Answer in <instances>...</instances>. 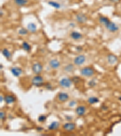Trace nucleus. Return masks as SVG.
I'll list each match as a JSON object with an SVG mask.
<instances>
[{"instance_id":"nucleus-3","label":"nucleus","mask_w":121,"mask_h":136,"mask_svg":"<svg viewBox=\"0 0 121 136\" xmlns=\"http://www.w3.org/2000/svg\"><path fill=\"white\" fill-rule=\"evenodd\" d=\"M59 85L64 88H69L72 85V81L71 79L69 78H62L59 81Z\"/></svg>"},{"instance_id":"nucleus-13","label":"nucleus","mask_w":121,"mask_h":136,"mask_svg":"<svg viewBox=\"0 0 121 136\" xmlns=\"http://www.w3.org/2000/svg\"><path fill=\"white\" fill-rule=\"evenodd\" d=\"M70 37L71 38L75 41H78L82 38V35L80 32H78L77 31H73L70 33Z\"/></svg>"},{"instance_id":"nucleus-19","label":"nucleus","mask_w":121,"mask_h":136,"mask_svg":"<svg viewBox=\"0 0 121 136\" xmlns=\"http://www.w3.org/2000/svg\"><path fill=\"white\" fill-rule=\"evenodd\" d=\"M110 21V20L107 17H104V16L100 15L99 16V23L104 26H105Z\"/></svg>"},{"instance_id":"nucleus-31","label":"nucleus","mask_w":121,"mask_h":136,"mask_svg":"<svg viewBox=\"0 0 121 136\" xmlns=\"http://www.w3.org/2000/svg\"><path fill=\"white\" fill-rule=\"evenodd\" d=\"M76 105V101H73H73H70L69 103H68V105H69L70 107H73Z\"/></svg>"},{"instance_id":"nucleus-23","label":"nucleus","mask_w":121,"mask_h":136,"mask_svg":"<svg viewBox=\"0 0 121 136\" xmlns=\"http://www.w3.org/2000/svg\"><path fill=\"white\" fill-rule=\"evenodd\" d=\"M87 102H88V103L93 105V104L98 103L99 102V99L98 98L96 97L92 96V97H90L88 98L87 100Z\"/></svg>"},{"instance_id":"nucleus-25","label":"nucleus","mask_w":121,"mask_h":136,"mask_svg":"<svg viewBox=\"0 0 121 136\" xmlns=\"http://www.w3.org/2000/svg\"><path fill=\"white\" fill-rule=\"evenodd\" d=\"M29 32V31H28V30L27 29H25V28H21V29H19V30L18 31V33L20 35H22V36H25L27 35V34Z\"/></svg>"},{"instance_id":"nucleus-37","label":"nucleus","mask_w":121,"mask_h":136,"mask_svg":"<svg viewBox=\"0 0 121 136\" xmlns=\"http://www.w3.org/2000/svg\"><path fill=\"white\" fill-rule=\"evenodd\" d=\"M3 100H4V97L3 98V97L2 96V95H1V96H0V102H2Z\"/></svg>"},{"instance_id":"nucleus-6","label":"nucleus","mask_w":121,"mask_h":136,"mask_svg":"<svg viewBox=\"0 0 121 136\" xmlns=\"http://www.w3.org/2000/svg\"><path fill=\"white\" fill-rule=\"evenodd\" d=\"M43 69L42 65L39 62H36L32 65V70L35 75H39L41 73Z\"/></svg>"},{"instance_id":"nucleus-9","label":"nucleus","mask_w":121,"mask_h":136,"mask_svg":"<svg viewBox=\"0 0 121 136\" xmlns=\"http://www.w3.org/2000/svg\"><path fill=\"white\" fill-rule=\"evenodd\" d=\"M11 72L14 76L18 77L22 75L23 71L22 70V69H20L19 67H13L11 69Z\"/></svg>"},{"instance_id":"nucleus-14","label":"nucleus","mask_w":121,"mask_h":136,"mask_svg":"<svg viewBox=\"0 0 121 136\" xmlns=\"http://www.w3.org/2000/svg\"><path fill=\"white\" fill-rule=\"evenodd\" d=\"M76 113L79 116H82L85 114L86 112V108L84 105L79 106L76 109Z\"/></svg>"},{"instance_id":"nucleus-4","label":"nucleus","mask_w":121,"mask_h":136,"mask_svg":"<svg viewBox=\"0 0 121 136\" xmlns=\"http://www.w3.org/2000/svg\"><path fill=\"white\" fill-rule=\"evenodd\" d=\"M86 61V57L84 55H79L76 56L73 60V63L74 65L80 66L84 64Z\"/></svg>"},{"instance_id":"nucleus-28","label":"nucleus","mask_w":121,"mask_h":136,"mask_svg":"<svg viewBox=\"0 0 121 136\" xmlns=\"http://www.w3.org/2000/svg\"><path fill=\"white\" fill-rule=\"evenodd\" d=\"M88 85H89L90 87H92V88L95 87V86L96 85V82L95 80H94V79L91 80L89 82H88Z\"/></svg>"},{"instance_id":"nucleus-5","label":"nucleus","mask_w":121,"mask_h":136,"mask_svg":"<svg viewBox=\"0 0 121 136\" xmlns=\"http://www.w3.org/2000/svg\"><path fill=\"white\" fill-rule=\"evenodd\" d=\"M105 27H106V29H107V30L111 32H116L119 30V28L118 26V25L116 24L113 22L110 21L107 24Z\"/></svg>"},{"instance_id":"nucleus-40","label":"nucleus","mask_w":121,"mask_h":136,"mask_svg":"<svg viewBox=\"0 0 121 136\" xmlns=\"http://www.w3.org/2000/svg\"><path fill=\"white\" fill-rule=\"evenodd\" d=\"M119 101L121 102V96H120L119 97Z\"/></svg>"},{"instance_id":"nucleus-36","label":"nucleus","mask_w":121,"mask_h":136,"mask_svg":"<svg viewBox=\"0 0 121 136\" xmlns=\"http://www.w3.org/2000/svg\"><path fill=\"white\" fill-rule=\"evenodd\" d=\"M42 129H43V128H42L41 127H38L37 128H36V130H37L38 131H41Z\"/></svg>"},{"instance_id":"nucleus-20","label":"nucleus","mask_w":121,"mask_h":136,"mask_svg":"<svg viewBox=\"0 0 121 136\" xmlns=\"http://www.w3.org/2000/svg\"><path fill=\"white\" fill-rule=\"evenodd\" d=\"M48 4L50 5V6L55 8L56 9H59L61 7V4L60 3H58V2L54 1H49L47 2Z\"/></svg>"},{"instance_id":"nucleus-34","label":"nucleus","mask_w":121,"mask_h":136,"mask_svg":"<svg viewBox=\"0 0 121 136\" xmlns=\"http://www.w3.org/2000/svg\"><path fill=\"white\" fill-rule=\"evenodd\" d=\"M76 51L78 52H81L82 51V47H80V46H78V47L76 48Z\"/></svg>"},{"instance_id":"nucleus-18","label":"nucleus","mask_w":121,"mask_h":136,"mask_svg":"<svg viewBox=\"0 0 121 136\" xmlns=\"http://www.w3.org/2000/svg\"><path fill=\"white\" fill-rule=\"evenodd\" d=\"M1 53L3 54L4 56L6 59L9 60L12 57V54L9 50L6 49V48H4L1 50Z\"/></svg>"},{"instance_id":"nucleus-27","label":"nucleus","mask_w":121,"mask_h":136,"mask_svg":"<svg viewBox=\"0 0 121 136\" xmlns=\"http://www.w3.org/2000/svg\"><path fill=\"white\" fill-rule=\"evenodd\" d=\"M46 119H47V116H46V115H41L38 117V121H39V122H44L46 121Z\"/></svg>"},{"instance_id":"nucleus-12","label":"nucleus","mask_w":121,"mask_h":136,"mask_svg":"<svg viewBox=\"0 0 121 136\" xmlns=\"http://www.w3.org/2000/svg\"><path fill=\"white\" fill-rule=\"evenodd\" d=\"M50 67L53 69H57L60 67V62L56 59H53L50 60L49 62Z\"/></svg>"},{"instance_id":"nucleus-2","label":"nucleus","mask_w":121,"mask_h":136,"mask_svg":"<svg viewBox=\"0 0 121 136\" xmlns=\"http://www.w3.org/2000/svg\"><path fill=\"white\" fill-rule=\"evenodd\" d=\"M32 83L35 87H39L44 84V81L43 77L39 75H36L34 76L32 80Z\"/></svg>"},{"instance_id":"nucleus-17","label":"nucleus","mask_w":121,"mask_h":136,"mask_svg":"<svg viewBox=\"0 0 121 136\" xmlns=\"http://www.w3.org/2000/svg\"><path fill=\"white\" fill-rule=\"evenodd\" d=\"M27 29L30 32L35 33L36 32V30H37V27H36V25L35 23H30L29 24H28L27 26Z\"/></svg>"},{"instance_id":"nucleus-24","label":"nucleus","mask_w":121,"mask_h":136,"mask_svg":"<svg viewBox=\"0 0 121 136\" xmlns=\"http://www.w3.org/2000/svg\"><path fill=\"white\" fill-rule=\"evenodd\" d=\"M14 2L18 6H24L28 3V0H14Z\"/></svg>"},{"instance_id":"nucleus-35","label":"nucleus","mask_w":121,"mask_h":136,"mask_svg":"<svg viewBox=\"0 0 121 136\" xmlns=\"http://www.w3.org/2000/svg\"><path fill=\"white\" fill-rule=\"evenodd\" d=\"M101 109L104 111H107L108 109V107L105 105H101Z\"/></svg>"},{"instance_id":"nucleus-39","label":"nucleus","mask_w":121,"mask_h":136,"mask_svg":"<svg viewBox=\"0 0 121 136\" xmlns=\"http://www.w3.org/2000/svg\"><path fill=\"white\" fill-rule=\"evenodd\" d=\"M3 15V11L2 10H1V17H2V16Z\"/></svg>"},{"instance_id":"nucleus-22","label":"nucleus","mask_w":121,"mask_h":136,"mask_svg":"<svg viewBox=\"0 0 121 136\" xmlns=\"http://www.w3.org/2000/svg\"><path fill=\"white\" fill-rule=\"evenodd\" d=\"M21 47L23 48L24 50H25L26 51L29 52L31 50V46H30L29 44L27 43V42H25V41L23 42V43H22Z\"/></svg>"},{"instance_id":"nucleus-15","label":"nucleus","mask_w":121,"mask_h":136,"mask_svg":"<svg viewBox=\"0 0 121 136\" xmlns=\"http://www.w3.org/2000/svg\"><path fill=\"white\" fill-rule=\"evenodd\" d=\"M16 101V98L11 95H7L5 96L4 97V101L5 102L9 105V104H12L13 102H15Z\"/></svg>"},{"instance_id":"nucleus-33","label":"nucleus","mask_w":121,"mask_h":136,"mask_svg":"<svg viewBox=\"0 0 121 136\" xmlns=\"http://www.w3.org/2000/svg\"><path fill=\"white\" fill-rule=\"evenodd\" d=\"M110 2H112V3H114V4H118L119 3L121 0H109Z\"/></svg>"},{"instance_id":"nucleus-1","label":"nucleus","mask_w":121,"mask_h":136,"mask_svg":"<svg viewBox=\"0 0 121 136\" xmlns=\"http://www.w3.org/2000/svg\"><path fill=\"white\" fill-rule=\"evenodd\" d=\"M94 72H95L94 71V70L91 67H84L82 68L80 71V75H81L82 76L88 77L93 76L94 75Z\"/></svg>"},{"instance_id":"nucleus-21","label":"nucleus","mask_w":121,"mask_h":136,"mask_svg":"<svg viewBox=\"0 0 121 136\" xmlns=\"http://www.w3.org/2000/svg\"><path fill=\"white\" fill-rule=\"evenodd\" d=\"M64 71L67 72V73H72L74 70V67L72 64H67L65 66V67L64 68Z\"/></svg>"},{"instance_id":"nucleus-32","label":"nucleus","mask_w":121,"mask_h":136,"mask_svg":"<svg viewBox=\"0 0 121 136\" xmlns=\"http://www.w3.org/2000/svg\"><path fill=\"white\" fill-rule=\"evenodd\" d=\"M65 119L67 121H71L73 119V117L72 116H65Z\"/></svg>"},{"instance_id":"nucleus-10","label":"nucleus","mask_w":121,"mask_h":136,"mask_svg":"<svg viewBox=\"0 0 121 136\" xmlns=\"http://www.w3.org/2000/svg\"><path fill=\"white\" fill-rule=\"evenodd\" d=\"M63 129L65 130L66 131L70 132L73 131V130L76 128V124L73 122H68L62 126Z\"/></svg>"},{"instance_id":"nucleus-8","label":"nucleus","mask_w":121,"mask_h":136,"mask_svg":"<svg viewBox=\"0 0 121 136\" xmlns=\"http://www.w3.org/2000/svg\"><path fill=\"white\" fill-rule=\"evenodd\" d=\"M107 60L108 63L110 64V65H114L118 62V57L113 54H109L107 56Z\"/></svg>"},{"instance_id":"nucleus-41","label":"nucleus","mask_w":121,"mask_h":136,"mask_svg":"<svg viewBox=\"0 0 121 136\" xmlns=\"http://www.w3.org/2000/svg\"><path fill=\"white\" fill-rule=\"evenodd\" d=\"M1 69H2V65L1 64Z\"/></svg>"},{"instance_id":"nucleus-26","label":"nucleus","mask_w":121,"mask_h":136,"mask_svg":"<svg viewBox=\"0 0 121 136\" xmlns=\"http://www.w3.org/2000/svg\"><path fill=\"white\" fill-rule=\"evenodd\" d=\"M72 82L74 84H78L80 82V78L78 76H73L72 78Z\"/></svg>"},{"instance_id":"nucleus-29","label":"nucleus","mask_w":121,"mask_h":136,"mask_svg":"<svg viewBox=\"0 0 121 136\" xmlns=\"http://www.w3.org/2000/svg\"><path fill=\"white\" fill-rule=\"evenodd\" d=\"M6 115L5 112L3 111H1V112H0V118H1V121H4L6 119Z\"/></svg>"},{"instance_id":"nucleus-7","label":"nucleus","mask_w":121,"mask_h":136,"mask_svg":"<svg viewBox=\"0 0 121 136\" xmlns=\"http://www.w3.org/2000/svg\"><path fill=\"white\" fill-rule=\"evenodd\" d=\"M76 21L78 23L84 24L88 21V18L83 13H78L76 15Z\"/></svg>"},{"instance_id":"nucleus-30","label":"nucleus","mask_w":121,"mask_h":136,"mask_svg":"<svg viewBox=\"0 0 121 136\" xmlns=\"http://www.w3.org/2000/svg\"><path fill=\"white\" fill-rule=\"evenodd\" d=\"M45 88L48 90H53V87H52V85L50 83H47L46 84H45Z\"/></svg>"},{"instance_id":"nucleus-16","label":"nucleus","mask_w":121,"mask_h":136,"mask_svg":"<svg viewBox=\"0 0 121 136\" xmlns=\"http://www.w3.org/2000/svg\"><path fill=\"white\" fill-rule=\"evenodd\" d=\"M59 127V123L57 121H53V122L50 123V125L48 127V129L50 131H54L57 130Z\"/></svg>"},{"instance_id":"nucleus-11","label":"nucleus","mask_w":121,"mask_h":136,"mask_svg":"<svg viewBox=\"0 0 121 136\" xmlns=\"http://www.w3.org/2000/svg\"><path fill=\"white\" fill-rule=\"evenodd\" d=\"M57 97L58 100L61 102H64L67 101L68 99H69V96L68 94L65 93H62V92H60L58 94Z\"/></svg>"},{"instance_id":"nucleus-38","label":"nucleus","mask_w":121,"mask_h":136,"mask_svg":"<svg viewBox=\"0 0 121 136\" xmlns=\"http://www.w3.org/2000/svg\"><path fill=\"white\" fill-rule=\"evenodd\" d=\"M70 26H72V27H75L76 26V25H75V24H74V23H70Z\"/></svg>"}]
</instances>
